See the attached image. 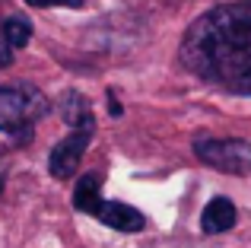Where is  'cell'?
<instances>
[{
    "label": "cell",
    "mask_w": 251,
    "mask_h": 248,
    "mask_svg": "<svg viewBox=\"0 0 251 248\" xmlns=\"http://www.w3.org/2000/svg\"><path fill=\"white\" fill-rule=\"evenodd\" d=\"M181 64L226 93L251 96V0L203 13L184 32Z\"/></svg>",
    "instance_id": "obj_1"
},
{
    "label": "cell",
    "mask_w": 251,
    "mask_h": 248,
    "mask_svg": "<svg viewBox=\"0 0 251 248\" xmlns=\"http://www.w3.org/2000/svg\"><path fill=\"white\" fill-rule=\"evenodd\" d=\"M48 112V99L29 83L0 86V130L13 134L16 140H32V124Z\"/></svg>",
    "instance_id": "obj_2"
},
{
    "label": "cell",
    "mask_w": 251,
    "mask_h": 248,
    "mask_svg": "<svg viewBox=\"0 0 251 248\" xmlns=\"http://www.w3.org/2000/svg\"><path fill=\"white\" fill-rule=\"evenodd\" d=\"M194 156L203 166L216 169L226 175H251V143L232 140V137H197Z\"/></svg>",
    "instance_id": "obj_3"
},
{
    "label": "cell",
    "mask_w": 251,
    "mask_h": 248,
    "mask_svg": "<svg viewBox=\"0 0 251 248\" xmlns=\"http://www.w3.org/2000/svg\"><path fill=\"white\" fill-rule=\"evenodd\" d=\"M89 140H92L89 127L70 130L64 140H57L54 147H51V156H48V172L54 175V178H70V175L80 169V159H83L86 147H89Z\"/></svg>",
    "instance_id": "obj_4"
},
{
    "label": "cell",
    "mask_w": 251,
    "mask_h": 248,
    "mask_svg": "<svg viewBox=\"0 0 251 248\" xmlns=\"http://www.w3.org/2000/svg\"><path fill=\"white\" fill-rule=\"evenodd\" d=\"M96 220L118 232H140L147 226V217H143L137 207L130 204H121V200H102L96 210Z\"/></svg>",
    "instance_id": "obj_5"
},
{
    "label": "cell",
    "mask_w": 251,
    "mask_h": 248,
    "mask_svg": "<svg viewBox=\"0 0 251 248\" xmlns=\"http://www.w3.org/2000/svg\"><path fill=\"white\" fill-rule=\"evenodd\" d=\"M235 220H239V213H235L232 200L229 198H213L207 207H203V213H201V229L207 232V236H220V232L232 229Z\"/></svg>",
    "instance_id": "obj_6"
},
{
    "label": "cell",
    "mask_w": 251,
    "mask_h": 248,
    "mask_svg": "<svg viewBox=\"0 0 251 248\" xmlns=\"http://www.w3.org/2000/svg\"><path fill=\"white\" fill-rule=\"evenodd\" d=\"M57 108H61V118L67 121L74 130H83V127L92 130V108H89V99H86V96L64 93L61 102H57Z\"/></svg>",
    "instance_id": "obj_7"
},
{
    "label": "cell",
    "mask_w": 251,
    "mask_h": 248,
    "mask_svg": "<svg viewBox=\"0 0 251 248\" xmlns=\"http://www.w3.org/2000/svg\"><path fill=\"white\" fill-rule=\"evenodd\" d=\"M102 194H99V175H83L80 181H76L74 188V207L80 213H89V217H96L99 204H102Z\"/></svg>",
    "instance_id": "obj_8"
},
{
    "label": "cell",
    "mask_w": 251,
    "mask_h": 248,
    "mask_svg": "<svg viewBox=\"0 0 251 248\" xmlns=\"http://www.w3.org/2000/svg\"><path fill=\"white\" fill-rule=\"evenodd\" d=\"M3 32H6L10 48L19 51V48H25V45H29V38H32V23L25 16H6L3 19Z\"/></svg>",
    "instance_id": "obj_9"
},
{
    "label": "cell",
    "mask_w": 251,
    "mask_h": 248,
    "mask_svg": "<svg viewBox=\"0 0 251 248\" xmlns=\"http://www.w3.org/2000/svg\"><path fill=\"white\" fill-rule=\"evenodd\" d=\"M10 61H13V48H10V42H6L3 23H0V70H3V67H10Z\"/></svg>",
    "instance_id": "obj_10"
},
{
    "label": "cell",
    "mask_w": 251,
    "mask_h": 248,
    "mask_svg": "<svg viewBox=\"0 0 251 248\" xmlns=\"http://www.w3.org/2000/svg\"><path fill=\"white\" fill-rule=\"evenodd\" d=\"M25 3L48 10V6H83V0H25Z\"/></svg>",
    "instance_id": "obj_11"
},
{
    "label": "cell",
    "mask_w": 251,
    "mask_h": 248,
    "mask_svg": "<svg viewBox=\"0 0 251 248\" xmlns=\"http://www.w3.org/2000/svg\"><path fill=\"white\" fill-rule=\"evenodd\" d=\"M0 194H3V175H0Z\"/></svg>",
    "instance_id": "obj_12"
}]
</instances>
